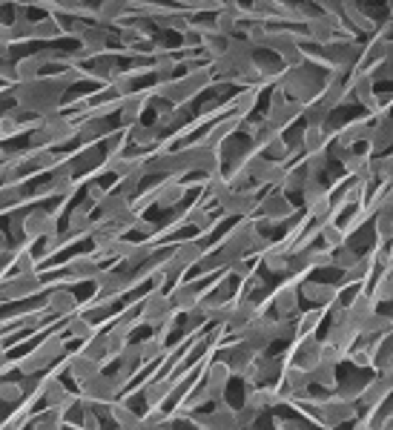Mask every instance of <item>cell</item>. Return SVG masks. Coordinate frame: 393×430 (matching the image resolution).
I'll list each match as a JSON object with an SVG mask.
<instances>
[{"label":"cell","instance_id":"1","mask_svg":"<svg viewBox=\"0 0 393 430\" xmlns=\"http://www.w3.org/2000/svg\"><path fill=\"white\" fill-rule=\"evenodd\" d=\"M175 319V310H172V301L158 290H149V296L144 301V310H141V321L149 324V327H164L167 321Z\"/></svg>","mask_w":393,"mask_h":430},{"label":"cell","instance_id":"2","mask_svg":"<svg viewBox=\"0 0 393 430\" xmlns=\"http://www.w3.org/2000/svg\"><path fill=\"white\" fill-rule=\"evenodd\" d=\"M359 416V410H356V404L353 402H342V399H325V404H322V410H319V424L322 427H339V424H345V422H353Z\"/></svg>","mask_w":393,"mask_h":430},{"label":"cell","instance_id":"3","mask_svg":"<svg viewBox=\"0 0 393 430\" xmlns=\"http://www.w3.org/2000/svg\"><path fill=\"white\" fill-rule=\"evenodd\" d=\"M342 287L339 284H319V281H304L302 284V296L313 304H322V307H333L342 299Z\"/></svg>","mask_w":393,"mask_h":430},{"label":"cell","instance_id":"4","mask_svg":"<svg viewBox=\"0 0 393 430\" xmlns=\"http://www.w3.org/2000/svg\"><path fill=\"white\" fill-rule=\"evenodd\" d=\"M259 207H262V212H264V218L267 221H273V224H282V221H287V218H293L296 215V207H293L284 195H267V198H262L259 201Z\"/></svg>","mask_w":393,"mask_h":430},{"label":"cell","instance_id":"5","mask_svg":"<svg viewBox=\"0 0 393 430\" xmlns=\"http://www.w3.org/2000/svg\"><path fill=\"white\" fill-rule=\"evenodd\" d=\"M172 387H175L172 376H164V379H155V382L144 384V402L149 407H158L161 402H172Z\"/></svg>","mask_w":393,"mask_h":430},{"label":"cell","instance_id":"6","mask_svg":"<svg viewBox=\"0 0 393 430\" xmlns=\"http://www.w3.org/2000/svg\"><path fill=\"white\" fill-rule=\"evenodd\" d=\"M199 299H201V292H199V284H181L179 290L170 296L172 301V310H184V312H192L195 307H199Z\"/></svg>","mask_w":393,"mask_h":430},{"label":"cell","instance_id":"7","mask_svg":"<svg viewBox=\"0 0 393 430\" xmlns=\"http://www.w3.org/2000/svg\"><path fill=\"white\" fill-rule=\"evenodd\" d=\"M46 310L52 312V316H69V312L75 310V296L69 290H55L46 296Z\"/></svg>","mask_w":393,"mask_h":430},{"label":"cell","instance_id":"8","mask_svg":"<svg viewBox=\"0 0 393 430\" xmlns=\"http://www.w3.org/2000/svg\"><path fill=\"white\" fill-rule=\"evenodd\" d=\"M109 419L118 427H135V424L141 422L138 416H135L132 402H109Z\"/></svg>","mask_w":393,"mask_h":430},{"label":"cell","instance_id":"9","mask_svg":"<svg viewBox=\"0 0 393 430\" xmlns=\"http://www.w3.org/2000/svg\"><path fill=\"white\" fill-rule=\"evenodd\" d=\"M325 144H327V132L325 127H307L304 135H302V149L316 155V152H325Z\"/></svg>","mask_w":393,"mask_h":430},{"label":"cell","instance_id":"10","mask_svg":"<svg viewBox=\"0 0 393 430\" xmlns=\"http://www.w3.org/2000/svg\"><path fill=\"white\" fill-rule=\"evenodd\" d=\"M339 9H342V15H350L353 26H356L359 32H373V29H376V21H373L370 15H365L362 6H356V3H342Z\"/></svg>","mask_w":393,"mask_h":430},{"label":"cell","instance_id":"11","mask_svg":"<svg viewBox=\"0 0 393 430\" xmlns=\"http://www.w3.org/2000/svg\"><path fill=\"white\" fill-rule=\"evenodd\" d=\"M310 384H316L322 390H336L339 382H336V367H330V364H319L316 370H310Z\"/></svg>","mask_w":393,"mask_h":430},{"label":"cell","instance_id":"12","mask_svg":"<svg viewBox=\"0 0 393 430\" xmlns=\"http://www.w3.org/2000/svg\"><path fill=\"white\" fill-rule=\"evenodd\" d=\"M15 367L21 370L24 376H37V373H41V370H46V367H49V362H46V359L41 356V353H37V350H32L29 356L17 359V364H15Z\"/></svg>","mask_w":393,"mask_h":430},{"label":"cell","instance_id":"13","mask_svg":"<svg viewBox=\"0 0 393 430\" xmlns=\"http://www.w3.org/2000/svg\"><path fill=\"white\" fill-rule=\"evenodd\" d=\"M66 336L69 339H77V342H89V339H95V324L86 321L84 316H77V319H72L66 324Z\"/></svg>","mask_w":393,"mask_h":430},{"label":"cell","instance_id":"14","mask_svg":"<svg viewBox=\"0 0 393 430\" xmlns=\"http://www.w3.org/2000/svg\"><path fill=\"white\" fill-rule=\"evenodd\" d=\"M322 319H325V312H322V310H310V312H304V316H299V321L293 324V327H296V333H299V339L313 336V330H316V327L322 324Z\"/></svg>","mask_w":393,"mask_h":430},{"label":"cell","instance_id":"15","mask_svg":"<svg viewBox=\"0 0 393 430\" xmlns=\"http://www.w3.org/2000/svg\"><path fill=\"white\" fill-rule=\"evenodd\" d=\"M333 109L322 101V97H316V101H310V106L302 112L304 118L310 121V127H325V121H327V115H330Z\"/></svg>","mask_w":393,"mask_h":430},{"label":"cell","instance_id":"16","mask_svg":"<svg viewBox=\"0 0 393 430\" xmlns=\"http://www.w3.org/2000/svg\"><path fill=\"white\" fill-rule=\"evenodd\" d=\"M390 290H393V284H390V270H379V279H376V284H373L370 299L376 301V304L390 301Z\"/></svg>","mask_w":393,"mask_h":430},{"label":"cell","instance_id":"17","mask_svg":"<svg viewBox=\"0 0 393 430\" xmlns=\"http://www.w3.org/2000/svg\"><path fill=\"white\" fill-rule=\"evenodd\" d=\"M41 66H44V57L32 55V57H24V61L15 66V72H17V77H24V81H32V77L41 72Z\"/></svg>","mask_w":393,"mask_h":430},{"label":"cell","instance_id":"18","mask_svg":"<svg viewBox=\"0 0 393 430\" xmlns=\"http://www.w3.org/2000/svg\"><path fill=\"white\" fill-rule=\"evenodd\" d=\"M26 390H24V382H0V402H24Z\"/></svg>","mask_w":393,"mask_h":430},{"label":"cell","instance_id":"19","mask_svg":"<svg viewBox=\"0 0 393 430\" xmlns=\"http://www.w3.org/2000/svg\"><path fill=\"white\" fill-rule=\"evenodd\" d=\"M187 221H190L195 230H201V232H212V230H215V218H212L207 209H192V212L187 215Z\"/></svg>","mask_w":393,"mask_h":430},{"label":"cell","instance_id":"20","mask_svg":"<svg viewBox=\"0 0 393 430\" xmlns=\"http://www.w3.org/2000/svg\"><path fill=\"white\" fill-rule=\"evenodd\" d=\"M104 132H107V127H104V121H98V118H89V121H84L81 127H77V135H81L84 141H95V138H101Z\"/></svg>","mask_w":393,"mask_h":430},{"label":"cell","instance_id":"21","mask_svg":"<svg viewBox=\"0 0 393 430\" xmlns=\"http://www.w3.org/2000/svg\"><path fill=\"white\" fill-rule=\"evenodd\" d=\"M390 232H393V218H390V209H382V212H376V236H379V244H387V241H390Z\"/></svg>","mask_w":393,"mask_h":430},{"label":"cell","instance_id":"22","mask_svg":"<svg viewBox=\"0 0 393 430\" xmlns=\"http://www.w3.org/2000/svg\"><path fill=\"white\" fill-rule=\"evenodd\" d=\"M64 427V416L55 413V410H46L35 419V430H61Z\"/></svg>","mask_w":393,"mask_h":430},{"label":"cell","instance_id":"23","mask_svg":"<svg viewBox=\"0 0 393 430\" xmlns=\"http://www.w3.org/2000/svg\"><path fill=\"white\" fill-rule=\"evenodd\" d=\"M129 141L138 144V147H152L155 141H158V132L149 129V127H135L132 135H129Z\"/></svg>","mask_w":393,"mask_h":430},{"label":"cell","instance_id":"24","mask_svg":"<svg viewBox=\"0 0 393 430\" xmlns=\"http://www.w3.org/2000/svg\"><path fill=\"white\" fill-rule=\"evenodd\" d=\"M287 259H290V256H279V252H273L270 247H267V252H264V264H267V270L279 272V276H287Z\"/></svg>","mask_w":393,"mask_h":430},{"label":"cell","instance_id":"25","mask_svg":"<svg viewBox=\"0 0 393 430\" xmlns=\"http://www.w3.org/2000/svg\"><path fill=\"white\" fill-rule=\"evenodd\" d=\"M356 252H353L350 247H339L336 250V256H333V267H336V270H350L353 264H356Z\"/></svg>","mask_w":393,"mask_h":430},{"label":"cell","instance_id":"26","mask_svg":"<svg viewBox=\"0 0 393 430\" xmlns=\"http://www.w3.org/2000/svg\"><path fill=\"white\" fill-rule=\"evenodd\" d=\"M302 187H304V172L287 169L284 181H282V189H284V192H302Z\"/></svg>","mask_w":393,"mask_h":430},{"label":"cell","instance_id":"27","mask_svg":"<svg viewBox=\"0 0 393 430\" xmlns=\"http://www.w3.org/2000/svg\"><path fill=\"white\" fill-rule=\"evenodd\" d=\"M12 364L6 362V353H0V373H6V370H9Z\"/></svg>","mask_w":393,"mask_h":430}]
</instances>
